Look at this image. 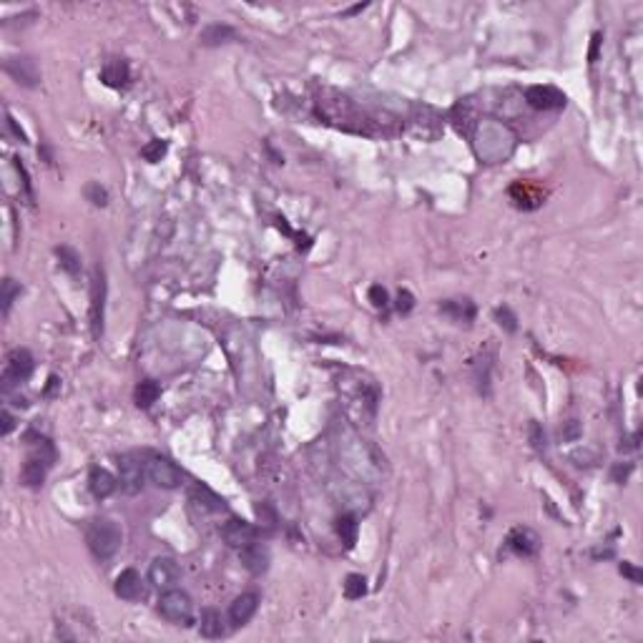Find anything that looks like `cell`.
Wrapping results in <instances>:
<instances>
[{
	"mask_svg": "<svg viewBox=\"0 0 643 643\" xmlns=\"http://www.w3.org/2000/svg\"><path fill=\"white\" fill-rule=\"evenodd\" d=\"M621 573L628 578L631 583H641L643 581V575H641V570H638L636 566H631V563H621Z\"/></svg>",
	"mask_w": 643,
	"mask_h": 643,
	"instance_id": "obj_34",
	"label": "cell"
},
{
	"mask_svg": "<svg viewBox=\"0 0 643 643\" xmlns=\"http://www.w3.org/2000/svg\"><path fill=\"white\" fill-rule=\"evenodd\" d=\"M166 141H159V139H153V141H148V144L141 148V156H144L148 164H156V161H161L164 156H166Z\"/></svg>",
	"mask_w": 643,
	"mask_h": 643,
	"instance_id": "obj_27",
	"label": "cell"
},
{
	"mask_svg": "<svg viewBox=\"0 0 643 643\" xmlns=\"http://www.w3.org/2000/svg\"><path fill=\"white\" fill-rule=\"evenodd\" d=\"M256 608H259V595L256 593H244L239 598H234V603L229 606V621L234 626H244L254 618Z\"/></svg>",
	"mask_w": 643,
	"mask_h": 643,
	"instance_id": "obj_13",
	"label": "cell"
},
{
	"mask_svg": "<svg viewBox=\"0 0 643 643\" xmlns=\"http://www.w3.org/2000/svg\"><path fill=\"white\" fill-rule=\"evenodd\" d=\"M159 613L176 626H189L191 615H194V603H191L189 593H184L179 588H169L159 598Z\"/></svg>",
	"mask_w": 643,
	"mask_h": 643,
	"instance_id": "obj_3",
	"label": "cell"
},
{
	"mask_svg": "<svg viewBox=\"0 0 643 643\" xmlns=\"http://www.w3.org/2000/svg\"><path fill=\"white\" fill-rule=\"evenodd\" d=\"M58 259H61V267L68 271V274H78V271H81V262H78L76 251L68 249V247H61V249H58Z\"/></svg>",
	"mask_w": 643,
	"mask_h": 643,
	"instance_id": "obj_28",
	"label": "cell"
},
{
	"mask_svg": "<svg viewBox=\"0 0 643 643\" xmlns=\"http://www.w3.org/2000/svg\"><path fill=\"white\" fill-rule=\"evenodd\" d=\"M113 591H116L118 598H124V601H136V598H141L144 595V583H141V575L133 570V568H128V570H124V573L116 578V586H113Z\"/></svg>",
	"mask_w": 643,
	"mask_h": 643,
	"instance_id": "obj_17",
	"label": "cell"
},
{
	"mask_svg": "<svg viewBox=\"0 0 643 643\" xmlns=\"http://www.w3.org/2000/svg\"><path fill=\"white\" fill-rule=\"evenodd\" d=\"M101 78H104L108 86H113V88H121V86H126V81H128V66H126L124 61H111L104 68Z\"/></svg>",
	"mask_w": 643,
	"mask_h": 643,
	"instance_id": "obj_23",
	"label": "cell"
},
{
	"mask_svg": "<svg viewBox=\"0 0 643 643\" xmlns=\"http://www.w3.org/2000/svg\"><path fill=\"white\" fill-rule=\"evenodd\" d=\"M48 465L50 463L46 457L30 452V457L26 460V465H23V470H21L23 485H28V488H41L43 480H46V472H48Z\"/></svg>",
	"mask_w": 643,
	"mask_h": 643,
	"instance_id": "obj_18",
	"label": "cell"
},
{
	"mask_svg": "<svg viewBox=\"0 0 643 643\" xmlns=\"http://www.w3.org/2000/svg\"><path fill=\"white\" fill-rule=\"evenodd\" d=\"M0 420H3V430H0V432H3V435H10V430H13V425H15L13 415H10V412L6 410V412L0 415Z\"/></svg>",
	"mask_w": 643,
	"mask_h": 643,
	"instance_id": "obj_37",
	"label": "cell"
},
{
	"mask_svg": "<svg viewBox=\"0 0 643 643\" xmlns=\"http://www.w3.org/2000/svg\"><path fill=\"white\" fill-rule=\"evenodd\" d=\"M598 46H601V33L593 35V46H591V53H588V58H591V61H595V58H598Z\"/></svg>",
	"mask_w": 643,
	"mask_h": 643,
	"instance_id": "obj_38",
	"label": "cell"
},
{
	"mask_svg": "<svg viewBox=\"0 0 643 643\" xmlns=\"http://www.w3.org/2000/svg\"><path fill=\"white\" fill-rule=\"evenodd\" d=\"M631 470H633L631 465H626V468H623V465H615V470H613V480H615V483H626V477L631 475Z\"/></svg>",
	"mask_w": 643,
	"mask_h": 643,
	"instance_id": "obj_36",
	"label": "cell"
},
{
	"mask_svg": "<svg viewBox=\"0 0 643 643\" xmlns=\"http://www.w3.org/2000/svg\"><path fill=\"white\" fill-rule=\"evenodd\" d=\"M578 435H581V425H578L575 420L566 422V430L560 428V437H563V440H575Z\"/></svg>",
	"mask_w": 643,
	"mask_h": 643,
	"instance_id": "obj_32",
	"label": "cell"
},
{
	"mask_svg": "<svg viewBox=\"0 0 643 643\" xmlns=\"http://www.w3.org/2000/svg\"><path fill=\"white\" fill-rule=\"evenodd\" d=\"M146 463H141V457L136 455H121L118 460V485L126 495H136L144 488L146 480Z\"/></svg>",
	"mask_w": 643,
	"mask_h": 643,
	"instance_id": "obj_4",
	"label": "cell"
},
{
	"mask_svg": "<svg viewBox=\"0 0 643 643\" xmlns=\"http://www.w3.org/2000/svg\"><path fill=\"white\" fill-rule=\"evenodd\" d=\"M222 538L227 540V546L239 548V550H242V548H247L249 543H254L256 530H254V526L247 523V520L231 518L227 526L222 528Z\"/></svg>",
	"mask_w": 643,
	"mask_h": 643,
	"instance_id": "obj_11",
	"label": "cell"
},
{
	"mask_svg": "<svg viewBox=\"0 0 643 643\" xmlns=\"http://www.w3.org/2000/svg\"><path fill=\"white\" fill-rule=\"evenodd\" d=\"M159 394H161V387H159V382H153V380H144V382H139L136 385V392H133V400H136V405H139L141 410H148L153 405V402L159 400Z\"/></svg>",
	"mask_w": 643,
	"mask_h": 643,
	"instance_id": "obj_20",
	"label": "cell"
},
{
	"mask_svg": "<svg viewBox=\"0 0 643 643\" xmlns=\"http://www.w3.org/2000/svg\"><path fill=\"white\" fill-rule=\"evenodd\" d=\"M181 578V568L176 566L173 558H156L148 568V581L159 591H169V588H176Z\"/></svg>",
	"mask_w": 643,
	"mask_h": 643,
	"instance_id": "obj_9",
	"label": "cell"
},
{
	"mask_svg": "<svg viewBox=\"0 0 643 643\" xmlns=\"http://www.w3.org/2000/svg\"><path fill=\"white\" fill-rule=\"evenodd\" d=\"M33 354L28 349H13L8 354L6 360V372H3V382H6V390L13 387V385H21L33 374Z\"/></svg>",
	"mask_w": 643,
	"mask_h": 643,
	"instance_id": "obj_7",
	"label": "cell"
},
{
	"mask_svg": "<svg viewBox=\"0 0 643 643\" xmlns=\"http://www.w3.org/2000/svg\"><path fill=\"white\" fill-rule=\"evenodd\" d=\"M86 543H88L90 553L98 560H108L118 553V548L124 543L121 528L113 520H90V526L86 528Z\"/></svg>",
	"mask_w": 643,
	"mask_h": 643,
	"instance_id": "obj_2",
	"label": "cell"
},
{
	"mask_svg": "<svg viewBox=\"0 0 643 643\" xmlns=\"http://www.w3.org/2000/svg\"><path fill=\"white\" fill-rule=\"evenodd\" d=\"M508 548L518 555H532V553H538L540 540L530 528H515V530L508 535Z\"/></svg>",
	"mask_w": 643,
	"mask_h": 643,
	"instance_id": "obj_16",
	"label": "cell"
},
{
	"mask_svg": "<svg viewBox=\"0 0 643 643\" xmlns=\"http://www.w3.org/2000/svg\"><path fill=\"white\" fill-rule=\"evenodd\" d=\"M397 309H400L402 314H407V311L412 309V294H410L407 289H402L400 294H397Z\"/></svg>",
	"mask_w": 643,
	"mask_h": 643,
	"instance_id": "obj_35",
	"label": "cell"
},
{
	"mask_svg": "<svg viewBox=\"0 0 643 643\" xmlns=\"http://www.w3.org/2000/svg\"><path fill=\"white\" fill-rule=\"evenodd\" d=\"M470 136L477 159L485 161V164H500V161L510 159L512 151H515V144H518L515 133L498 118L477 121Z\"/></svg>",
	"mask_w": 643,
	"mask_h": 643,
	"instance_id": "obj_1",
	"label": "cell"
},
{
	"mask_svg": "<svg viewBox=\"0 0 643 643\" xmlns=\"http://www.w3.org/2000/svg\"><path fill=\"white\" fill-rule=\"evenodd\" d=\"M6 124H8V128H10V131H13L15 136H18V139H21V141H26V133H23L21 128H18V126H15V121H13V118H10V116H6Z\"/></svg>",
	"mask_w": 643,
	"mask_h": 643,
	"instance_id": "obj_39",
	"label": "cell"
},
{
	"mask_svg": "<svg viewBox=\"0 0 643 643\" xmlns=\"http://www.w3.org/2000/svg\"><path fill=\"white\" fill-rule=\"evenodd\" d=\"M104 307H106V279L104 271L96 269L93 289H90V327H93V337L96 339L104 332Z\"/></svg>",
	"mask_w": 643,
	"mask_h": 643,
	"instance_id": "obj_10",
	"label": "cell"
},
{
	"mask_svg": "<svg viewBox=\"0 0 643 643\" xmlns=\"http://www.w3.org/2000/svg\"><path fill=\"white\" fill-rule=\"evenodd\" d=\"M234 35H236L234 28L216 23V26H209V28L201 33V43H204V46H222V43L234 41Z\"/></svg>",
	"mask_w": 643,
	"mask_h": 643,
	"instance_id": "obj_22",
	"label": "cell"
},
{
	"mask_svg": "<svg viewBox=\"0 0 643 643\" xmlns=\"http://www.w3.org/2000/svg\"><path fill=\"white\" fill-rule=\"evenodd\" d=\"M88 488H90V492H93V498L104 500V498H111L113 492H116L118 480L108 470H104V468H90Z\"/></svg>",
	"mask_w": 643,
	"mask_h": 643,
	"instance_id": "obj_15",
	"label": "cell"
},
{
	"mask_svg": "<svg viewBox=\"0 0 643 643\" xmlns=\"http://www.w3.org/2000/svg\"><path fill=\"white\" fill-rule=\"evenodd\" d=\"M239 558H242L244 568L254 575H262L267 568H269V550L259 543H249L247 548L239 550Z\"/></svg>",
	"mask_w": 643,
	"mask_h": 643,
	"instance_id": "obj_14",
	"label": "cell"
},
{
	"mask_svg": "<svg viewBox=\"0 0 643 643\" xmlns=\"http://www.w3.org/2000/svg\"><path fill=\"white\" fill-rule=\"evenodd\" d=\"M367 593V581L365 575L360 573H352L345 578V595L349 598V601H357V598H362V595Z\"/></svg>",
	"mask_w": 643,
	"mask_h": 643,
	"instance_id": "obj_25",
	"label": "cell"
},
{
	"mask_svg": "<svg viewBox=\"0 0 643 643\" xmlns=\"http://www.w3.org/2000/svg\"><path fill=\"white\" fill-rule=\"evenodd\" d=\"M86 199H88L93 207H106V204H108V191H106L101 184H88V186H86Z\"/></svg>",
	"mask_w": 643,
	"mask_h": 643,
	"instance_id": "obj_29",
	"label": "cell"
},
{
	"mask_svg": "<svg viewBox=\"0 0 643 643\" xmlns=\"http://www.w3.org/2000/svg\"><path fill=\"white\" fill-rule=\"evenodd\" d=\"M495 317H498V325L500 327H505L508 332H515V327H518V325H515V317H512V311L508 309V307H503V309L495 311Z\"/></svg>",
	"mask_w": 643,
	"mask_h": 643,
	"instance_id": "obj_30",
	"label": "cell"
},
{
	"mask_svg": "<svg viewBox=\"0 0 643 643\" xmlns=\"http://www.w3.org/2000/svg\"><path fill=\"white\" fill-rule=\"evenodd\" d=\"M191 503H194L196 508H201V510H207V512L224 510V500L219 498L216 492L209 490V488H201V485H196L194 490H191Z\"/></svg>",
	"mask_w": 643,
	"mask_h": 643,
	"instance_id": "obj_19",
	"label": "cell"
},
{
	"mask_svg": "<svg viewBox=\"0 0 643 643\" xmlns=\"http://www.w3.org/2000/svg\"><path fill=\"white\" fill-rule=\"evenodd\" d=\"M227 633V628H224V618L222 613H216V611H204L201 613V636L204 638H219Z\"/></svg>",
	"mask_w": 643,
	"mask_h": 643,
	"instance_id": "obj_21",
	"label": "cell"
},
{
	"mask_svg": "<svg viewBox=\"0 0 643 643\" xmlns=\"http://www.w3.org/2000/svg\"><path fill=\"white\" fill-rule=\"evenodd\" d=\"M357 530H360V528H357V520H354L352 515H342V518L337 520V532L347 548H354V543H357Z\"/></svg>",
	"mask_w": 643,
	"mask_h": 643,
	"instance_id": "obj_24",
	"label": "cell"
},
{
	"mask_svg": "<svg viewBox=\"0 0 643 643\" xmlns=\"http://www.w3.org/2000/svg\"><path fill=\"white\" fill-rule=\"evenodd\" d=\"M370 302H372L374 307H385L387 305V291L382 289V287H372V289H370Z\"/></svg>",
	"mask_w": 643,
	"mask_h": 643,
	"instance_id": "obj_33",
	"label": "cell"
},
{
	"mask_svg": "<svg viewBox=\"0 0 643 643\" xmlns=\"http://www.w3.org/2000/svg\"><path fill=\"white\" fill-rule=\"evenodd\" d=\"M526 101L535 111H553V108L566 106V96L553 86H530L526 90Z\"/></svg>",
	"mask_w": 643,
	"mask_h": 643,
	"instance_id": "obj_8",
	"label": "cell"
},
{
	"mask_svg": "<svg viewBox=\"0 0 643 643\" xmlns=\"http://www.w3.org/2000/svg\"><path fill=\"white\" fill-rule=\"evenodd\" d=\"M530 443H532V448H538V450L546 448V432L540 430L538 422H532L530 425Z\"/></svg>",
	"mask_w": 643,
	"mask_h": 643,
	"instance_id": "obj_31",
	"label": "cell"
},
{
	"mask_svg": "<svg viewBox=\"0 0 643 643\" xmlns=\"http://www.w3.org/2000/svg\"><path fill=\"white\" fill-rule=\"evenodd\" d=\"M319 113H322L325 118H329L332 124L349 128V131H352V124H349V121H360L354 104L349 101V98H345V96L322 98V101H319ZM360 126L365 128V124H362V121H360ZM365 131H367V128H365Z\"/></svg>",
	"mask_w": 643,
	"mask_h": 643,
	"instance_id": "obj_5",
	"label": "cell"
},
{
	"mask_svg": "<svg viewBox=\"0 0 643 643\" xmlns=\"http://www.w3.org/2000/svg\"><path fill=\"white\" fill-rule=\"evenodd\" d=\"M15 297H21V284L15 282V279H3V294H0V302H3V314H8L10 311V307H13Z\"/></svg>",
	"mask_w": 643,
	"mask_h": 643,
	"instance_id": "obj_26",
	"label": "cell"
},
{
	"mask_svg": "<svg viewBox=\"0 0 643 643\" xmlns=\"http://www.w3.org/2000/svg\"><path fill=\"white\" fill-rule=\"evenodd\" d=\"M6 70L15 78V81H18V84L28 86V88L38 86V81H41V76H38V68H35V61H33V58H28V56L8 58V61H6Z\"/></svg>",
	"mask_w": 643,
	"mask_h": 643,
	"instance_id": "obj_12",
	"label": "cell"
},
{
	"mask_svg": "<svg viewBox=\"0 0 643 643\" xmlns=\"http://www.w3.org/2000/svg\"><path fill=\"white\" fill-rule=\"evenodd\" d=\"M146 475H148V480H151L156 488H164V490H173V488H179L181 485V470L169 460V457H161V455L151 457V460L146 463Z\"/></svg>",
	"mask_w": 643,
	"mask_h": 643,
	"instance_id": "obj_6",
	"label": "cell"
}]
</instances>
